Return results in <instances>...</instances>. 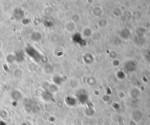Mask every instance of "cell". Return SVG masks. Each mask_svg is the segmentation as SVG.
I'll use <instances>...</instances> for the list:
<instances>
[{
    "instance_id": "1",
    "label": "cell",
    "mask_w": 150,
    "mask_h": 125,
    "mask_svg": "<svg viewBox=\"0 0 150 125\" xmlns=\"http://www.w3.org/2000/svg\"><path fill=\"white\" fill-rule=\"evenodd\" d=\"M12 96V98L15 99H18L21 97V95L18 91H14Z\"/></svg>"
}]
</instances>
